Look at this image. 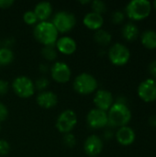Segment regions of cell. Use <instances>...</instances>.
<instances>
[{
  "label": "cell",
  "instance_id": "29",
  "mask_svg": "<svg viewBox=\"0 0 156 157\" xmlns=\"http://www.w3.org/2000/svg\"><path fill=\"white\" fill-rule=\"evenodd\" d=\"M10 151V144L5 139H0V155L5 156Z\"/></svg>",
  "mask_w": 156,
  "mask_h": 157
},
{
  "label": "cell",
  "instance_id": "20",
  "mask_svg": "<svg viewBox=\"0 0 156 157\" xmlns=\"http://www.w3.org/2000/svg\"><path fill=\"white\" fill-rule=\"evenodd\" d=\"M141 41L142 44L149 50L156 49V31L153 29L145 30L141 36Z\"/></svg>",
  "mask_w": 156,
  "mask_h": 157
},
{
  "label": "cell",
  "instance_id": "12",
  "mask_svg": "<svg viewBox=\"0 0 156 157\" xmlns=\"http://www.w3.org/2000/svg\"><path fill=\"white\" fill-rule=\"evenodd\" d=\"M93 102L96 106V109L108 112L111 106L114 104V98L111 92L105 90V89H98L97 90Z\"/></svg>",
  "mask_w": 156,
  "mask_h": 157
},
{
  "label": "cell",
  "instance_id": "8",
  "mask_svg": "<svg viewBox=\"0 0 156 157\" xmlns=\"http://www.w3.org/2000/svg\"><path fill=\"white\" fill-rule=\"evenodd\" d=\"M76 124H77L76 113L72 109H65L59 114L56 120L55 126L60 132L66 134L71 132L74 130V128L76 126Z\"/></svg>",
  "mask_w": 156,
  "mask_h": 157
},
{
  "label": "cell",
  "instance_id": "32",
  "mask_svg": "<svg viewBox=\"0 0 156 157\" xmlns=\"http://www.w3.org/2000/svg\"><path fill=\"white\" fill-rule=\"evenodd\" d=\"M148 70H149V73L150 75L154 77V79L156 78V60L153 61L150 63L149 64V67H148Z\"/></svg>",
  "mask_w": 156,
  "mask_h": 157
},
{
  "label": "cell",
  "instance_id": "11",
  "mask_svg": "<svg viewBox=\"0 0 156 157\" xmlns=\"http://www.w3.org/2000/svg\"><path fill=\"white\" fill-rule=\"evenodd\" d=\"M86 122L92 129H102L108 124V113L95 108L87 113Z\"/></svg>",
  "mask_w": 156,
  "mask_h": 157
},
{
  "label": "cell",
  "instance_id": "30",
  "mask_svg": "<svg viewBox=\"0 0 156 157\" xmlns=\"http://www.w3.org/2000/svg\"><path fill=\"white\" fill-rule=\"evenodd\" d=\"M8 117V109L0 101V122L6 120Z\"/></svg>",
  "mask_w": 156,
  "mask_h": 157
},
{
  "label": "cell",
  "instance_id": "36",
  "mask_svg": "<svg viewBox=\"0 0 156 157\" xmlns=\"http://www.w3.org/2000/svg\"><path fill=\"white\" fill-rule=\"evenodd\" d=\"M0 131H1V125H0Z\"/></svg>",
  "mask_w": 156,
  "mask_h": 157
},
{
  "label": "cell",
  "instance_id": "19",
  "mask_svg": "<svg viewBox=\"0 0 156 157\" xmlns=\"http://www.w3.org/2000/svg\"><path fill=\"white\" fill-rule=\"evenodd\" d=\"M121 34L123 38L128 41L135 40L139 36V28L133 22H128L123 26L121 29Z\"/></svg>",
  "mask_w": 156,
  "mask_h": 157
},
{
  "label": "cell",
  "instance_id": "5",
  "mask_svg": "<svg viewBox=\"0 0 156 157\" xmlns=\"http://www.w3.org/2000/svg\"><path fill=\"white\" fill-rule=\"evenodd\" d=\"M14 93L21 98H29L35 94L34 82L28 76L20 75L16 77L12 82Z\"/></svg>",
  "mask_w": 156,
  "mask_h": 157
},
{
  "label": "cell",
  "instance_id": "27",
  "mask_svg": "<svg viewBox=\"0 0 156 157\" xmlns=\"http://www.w3.org/2000/svg\"><path fill=\"white\" fill-rule=\"evenodd\" d=\"M63 140L64 145L67 146V147H69V148H73V147L76 144V138H75V136H74L73 133H71V132L64 134Z\"/></svg>",
  "mask_w": 156,
  "mask_h": 157
},
{
  "label": "cell",
  "instance_id": "28",
  "mask_svg": "<svg viewBox=\"0 0 156 157\" xmlns=\"http://www.w3.org/2000/svg\"><path fill=\"white\" fill-rule=\"evenodd\" d=\"M124 18H125V14L122 11L117 10V11L112 13L111 19H112L114 24H120L121 22L124 21Z\"/></svg>",
  "mask_w": 156,
  "mask_h": 157
},
{
  "label": "cell",
  "instance_id": "17",
  "mask_svg": "<svg viewBox=\"0 0 156 157\" xmlns=\"http://www.w3.org/2000/svg\"><path fill=\"white\" fill-rule=\"evenodd\" d=\"M83 22L84 25L89 29L98 30L102 28L104 24V17L102 15L91 11L85 15L83 18Z\"/></svg>",
  "mask_w": 156,
  "mask_h": 157
},
{
  "label": "cell",
  "instance_id": "21",
  "mask_svg": "<svg viewBox=\"0 0 156 157\" xmlns=\"http://www.w3.org/2000/svg\"><path fill=\"white\" fill-rule=\"evenodd\" d=\"M94 39H95L96 42L98 43L99 45L107 46L111 42L112 36L108 31H107L103 29H100L98 30H96V32L94 34Z\"/></svg>",
  "mask_w": 156,
  "mask_h": 157
},
{
  "label": "cell",
  "instance_id": "13",
  "mask_svg": "<svg viewBox=\"0 0 156 157\" xmlns=\"http://www.w3.org/2000/svg\"><path fill=\"white\" fill-rule=\"evenodd\" d=\"M103 147H104V144H103L102 139L96 134H92L88 136L84 144L85 153L88 156L91 157L99 155L103 151Z\"/></svg>",
  "mask_w": 156,
  "mask_h": 157
},
{
  "label": "cell",
  "instance_id": "18",
  "mask_svg": "<svg viewBox=\"0 0 156 157\" xmlns=\"http://www.w3.org/2000/svg\"><path fill=\"white\" fill-rule=\"evenodd\" d=\"M34 13L40 21H46L52 13V5L50 2L42 1L36 4L34 7Z\"/></svg>",
  "mask_w": 156,
  "mask_h": 157
},
{
  "label": "cell",
  "instance_id": "37",
  "mask_svg": "<svg viewBox=\"0 0 156 157\" xmlns=\"http://www.w3.org/2000/svg\"><path fill=\"white\" fill-rule=\"evenodd\" d=\"M0 48H1V44H0Z\"/></svg>",
  "mask_w": 156,
  "mask_h": 157
},
{
  "label": "cell",
  "instance_id": "4",
  "mask_svg": "<svg viewBox=\"0 0 156 157\" xmlns=\"http://www.w3.org/2000/svg\"><path fill=\"white\" fill-rule=\"evenodd\" d=\"M97 79L88 73L79 74L74 80V89L81 95H89L95 92L97 88Z\"/></svg>",
  "mask_w": 156,
  "mask_h": 157
},
{
  "label": "cell",
  "instance_id": "9",
  "mask_svg": "<svg viewBox=\"0 0 156 157\" xmlns=\"http://www.w3.org/2000/svg\"><path fill=\"white\" fill-rule=\"evenodd\" d=\"M139 98L147 103L156 100V79L147 78L143 80L137 88Z\"/></svg>",
  "mask_w": 156,
  "mask_h": 157
},
{
  "label": "cell",
  "instance_id": "10",
  "mask_svg": "<svg viewBox=\"0 0 156 157\" xmlns=\"http://www.w3.org/2000/svg\"><path fill=\"white\" fill-rule=\"evenodd\" d=\"M51 75L56 83L64 84L71 79L72 72L66 63L56 62L51 67Z\"/></svg>",
  "mask_w": 156,
  "mask_h": 157
},
{
  "label": "cell",
  "instance_id": "23",
  "mask_svg": "<svg viewBox=\"0 0 156 157\" xmlns=\"http://www.w3.org/2000/svg\"><path fill=\"white\" fill-rule=\"evenodd\" d=\"M42 56L48 61H54L57 58V50L56 48L51 46H44L41 50Z\"/></svg>",
  "mask_w": 156,
  "mask_h": 157
},
{
  "label": "cell",
  "instance_id": "6",
  "mask_svg": "<svg viewBox=\"0 0 156 157\" xmlns=\"http://www.w3.org/2000/svg\"><path fill=\"white\" fill-rule=\"evenodd\" d=\"M108 55L112 64L116 66H123L129 63L131 58V52L127 46L117 42L109 48Z\"/></svg>",
  "mask_w": 156,
  "mask_h": 157
},
{
  "label": "cell",
  "instance_id": "1",
  "mask_svg": "<svg viewBox=\"0 0 156 157\" xmlns=\"http://www.w3.org/2000/svg\"><path fill=\"white\" fill-rule=\"evenodd\" d=\"M107 113L108 124L112 127L127 126L131 120V111L124 102L118 101L114 103Z\"/></svg>",
  "mask_w": 156,
  "mask_h": 157
},
{
  "label": "cell",
  "instance_id": "3",
  "mask_svg": "<svg viewBox=\"0 0 156 157\" xmlns=\"http://www.w3.org/2000/svg\"><path fill=\"white\" fill-rule=\"evenodd\" d=\"M152 11V4L148 0H132L126 6L125 12L129 18L134 21L148 17Z\"/></svg>",
  "mask_w": 156,
  "mask_h": 157
},
{
  "label": "cell",
  "instance_id": "26",
  "mask_svg": "<svg viewBox=\"0 0 156 157\" xmlns=\"http://www.w3.org/2000/svg\"><path fill=\"white\" fill-rule=\"evenodd\" d=\"M34 86L35 89H38L40 92L45 91V89L49 86V80L46 77H40L35 81Z\"/></svg>",
  "mask_w": 156,
  "mask_h": 157
},
{
  "label": "cell",
  "instance_id": "33",
  "mask_svg": "<svg viewBox=\"0 0 156 157\" xmlns=\"http://www.w3.org/2000/svg\"><path fill=\"white\" fill-rule=\"evenodd\" d=\"M14 0H0V8H9L12 5H14Z\"/></svg>",
  "mask_w": 156,
  "mask_h": 157
},
{
  "label": "cell",
  "instance_id": "31",
  "mask_svg": "<svg viewBox=\"0 0 156 157\" xmlns=\"http://www.w3.org/2000/svg\"><path fill=\"white\" fill-rule=\"evenodd\" d=\"M9 85L8 82H6L4 79H0V96H4L8 92Z\"/></svg>",
  "mask_w": 156,
  "mask_h": 157
},
{
  "label": "cell",
  "instance_id": "7",
  "mask_svg": "<svg viewBox=\"0 0 156 157\" xmlns=\"http://www.w3.org/2000/svg\"><path fill=\"white\" fill-rule=\"evenodd\" d=\"M51 23L56 28L58 32L65 33L70 31L75 26L76 17L69 11H59L53 16Z\"/></svg>",
  "mask_w": 156,
  "mask_h": 157
},
{
  "label": "cell",
  "instance_id": "15",
  "mask_svg": "<svg viewBox=\"0 0 156 157\" xmlns=\"http://www.w3.org/2000/svg\"><path fill=\"white\" fill-rule=\"evenodd\" d=\"M135 138H136V135H135L134 131L129 126L119 128V130L116 132L117 142L123 146H128V145L132 144L135 141Z\"/></svg>",
  "mask_w": 156,
  "mask_h": 157
},
{
  "label": "cell",
  "instance_id": "22",
  "mask_svg": "<svg viewBox=\"0 0 156 157\" xmlns=\"http://www.w3.org/2000/svg\"><path fill=\"white\" fill-rule=\"evenodd\" d=\"M14 60V53L11 49L7 47L0 48V66H6Z\"/></svg>",
  "mask_w": 156,
  "mask_h": 157
},
{
  "label": "cell",
  "instance_id": "24",
  "mask_svg": "<svg viewBox=\"0 0 156 157\" xmlns=\"http://www.w3.org/2000/svg\"><path fill=\"white\" fill-rule=\"evenodd\" d=\"M91 8L93 12L102 15V13L106 12L107 10V5L104 1L94 0L93 2H91Z\"/></svg>",
  "mask_w": 156,
  "mask_h": 157
},
{
  "label": "cell",
  "instance_id": "35",
  "mask_svg": "<svg viewBox=\"0 0 156 157\" xmlns=\"http://www.w3.org/2000/svg\"><path fill=\"white\" fill-rule=\"evenodd\" d=\"M153 6H154V7L156 9V0L155 1H154V3H153Z\"/></svg>",
  "mask_w": 156,
  "mask_h": 157
},
{
  "label": "cell",
  "instance_id": "16",
  "mask_svg": "<svg viewBox=\"0 0 156 157\" xmlns=\"http://www.w3.org/2000/svg\"><path fill=\"white\" fill-rule=\"evenodd\" d=\"M36 101L38 103V105L43 109H51L53 107H55L58 103V97L55 93L51 92V91H42L40 92L37 98H36Z\"/></svg>",
  "mask_w": 156,
  "mask_h": 157
},
{
  "label": "cell",
  "instance_id": "25",
  "mask_svg": "<svg viewBox=\"0 0 156 157\" xmlns=\"http://www.w3.org/2000/svg\"><path fill=\"white\" fill-rule=\"evenodd\" d=\"M23 20L27 25H36L38 23V17L33 10H28L23 14Z\"/></svg>",
  "mask_w": 156,
  "mask_h": 157
},
{
  "label": "cell",
  "instance_id": "2",
  "mask_svg": "<svg viewBox=\"0 0 156 157\" xmlns=\"http://www.w3.org/2000/svg\"><path fill=\"white\" fill-rule=\"evenodd\" d=\"M34 38L44 46L54 45L58 40L59 32L51 21H40L33 29Z\"/></svg>",
  "mask_w": 156,
  "mask_h": 157
},
{
  "label": "cell",
  "instance_id": "14",
  "mask_svg": "<svg viewBox=\"0 0 156 157\" xmlns=\"http://www.w3.org/2000/svg\"><path fill=\"white\" fill-rule=\"evenodd\" d=\"M55 48L57 52H60L65 55H71L75 52L77 44L74 39L69 36H63L59 38L55 43Z\"/></svg>",
  "mask_w": 156,
  "mask_h": 157
},
{
  "label": "cell",
  "instance_id": "34",
  "mask_svg": "<svg viewBox=\"0 0 156 157\" xmlns=\"http://www.w3.org/2000/svg\"><path fill=\"white\" fill-rule=\"evenodd\" d=\"M149 122H150L151 126L156 127V116H152L149 120Z\"/></svg>",
  "mask_w": 156,
  "mask_h": 157
}]
</instances>
